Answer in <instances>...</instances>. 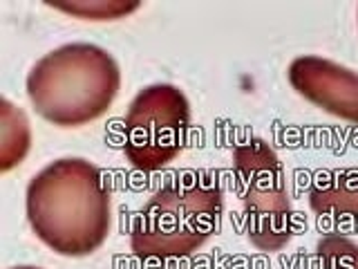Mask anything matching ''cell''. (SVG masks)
Wrapping results in <instances>:
<instances>
[{
  "label": "cell",
  "mask_w": 358,
  "mask_h": 269,
  "mask_svg": "<svg viewBox=\"0 0 358 269\" xmlns=\"http://www.w3.org/2000/svg\"><path fill=\"white\" fill-rule=\"evenodd\" d=\"M25 213L34 235L54 254H94L112 231V191L85 157H61L29 179Z\"/></svg>",
  "instance_id": "cell-1"
},
{
  "label": "cell",
  "mask_w": 358,
  "mask_h": 269,
  "mask_svg": "<svg viewBox=\"0 0 358 269\" xmlns=\"http://www.w3.org/2000/svg\"><path fill=\"white\" fill-rule=\"evenodd\" d=\"M27 99L45 121L78 128L103 117L121 90L117 59L94 43H67L31 65Z\"/></svg>",
  "instance_id": "cell-2"
},
{
  "label": "cell",
  "mask_w": 358,
  "mask_h": 269,
  "mask_svg": "<svg viewBox=\"0 0 358 269\" xmlns=\"http://www.w3.org/2000/svg\"><path fill=\"white\" fill-rule=\"evenodd\" d=\"M224 198L208 173H182L155 191L137 211L130 247L141 261H175L193 256L220 231Z\"/></svg>",
  "instance_id": "cell-3"
},
{
  "label": "cell",
  "mask_w": 358,
  "mask_h": 269,
  "mask_svg": "<svg viewBox=\"0 0 358 269\" xmlns=\"http://www.w3.org/2000/svg\"><path fill=\"white\" fill-rule=\"evenodd\" d=\"M233 173L246 238L260 251H280L294 235V209L280 157L264 139L251 137L235 146Z\"/></svg>",
  "instance_id": "cell-4"
},
{
  "label": "cell",
  "mask_w": 358,
  "mask_h": 269,
  "mask_svg": "<svg viewBox=\"0 0 358 269\" xmlns=\"http://www.w3.org/2000/svg\"><path fill=\"white\" fill-rule=\"evenodd\" d=\"M190 104L173 83L141 88L126 112L123 155L141 173L162 171L188 144Z\"/></svg>",
  "instance_id": "cell-5"
},
{
  "label": "cell",
  "mask_w": 358,
  "mask_h": 269,
  "mask_svg": "<svg viewBox=\"0 0 358 269\" xmlns=\"http://www.w3.org/2000/svg\"><path fill=\"white\" fill-rule=\"evenodd\" d=\"M289 85L329 115L358 126V72L316 54L296 56L287 67Z\"/></svg>",
  "instance_id": "cell-6"
},
{
  "label": "cell",
  "mask_w": 358,
  "mask_h": 269,
  "mask_svg": "<svg viewBox=\"0 0 358 269\" xmlns=\"http://www.w3.org/2000/svg\"><path fill=\"white\" fill-rule=\"evenodd\" d=\"M311 209L316 213L358 218V168L318 173L316 186L309 193Z\"/></svg>",
  "instance_id": "cell-7"
},
{
  "label": "cell",
  "mask_w": 358,
  "mask_h": 269,
  "mask_svg": "<svg viewBox=\"0 0 358 269\" xmlns=\"http://www.w3.org/2000/svg\"><path fill=\"white\" fill-rule=\"evenodd\" d=\"M31 149V126L27 115L7 97L0 99V171L9 173Z\"/></svg>",
  "instance_id": "cell-8"
},
{
  "label": "cell",
  "mask_w": 358,
  "mask_h": 269,
  "mask_svg": "<svg viewBox=\"0 0 358 269\" xmlns=\"http://www.w3.org/2000/svg\"><path fill=\"white\" fill-rule=\"evenodd\" d=\"M45 5L56 11H63L67 16L92 22L121 20L141 7L137 0H48Z\"/></svg>",
  "instance_id": "cell-9"
},
{
  "label": "cell",
  "mask_w": 358,
  "mask_h": 269,
  "mask_svg": "<svg viewBox=\"0 0 358 269\" xmlns=\"http://www.w3.org/2000/svg\"><path fill=\"white\" fill-rule=\"evenodd\" d=\"M318 269H358V244L345 235L329 233L316 244Z\"/></svg>",
  "instance_id": "cell-10"
},
{
  "label": "cell",
  "mask_w": 358,
  "mask_h": 269,
  "mask_svg": "<svg viewBox=\"0 0 358 269\" xmlns=\"http://www.w3.org/2000/svg\"><path fill=\"white\" fill-rule=\"evenodd\" d=\"M9 269H41V267H34V265H18V267H9Z\"/></svg>",
  "instance_id": "cell-11"
},
{
  "label": "cell",
  "mask_w": 358,
  "mask_h": 269,
  "mask_svg": "<svg viewBox=\"0 0 358 269\" xmlns=\"http://www.w3.org/2000/svg\"><path fill=\"white\" fill-rule=\"evenodd\" d=\"M356 16H358V11H356Z\"/></svg>",
  "instance_id": "cell-12"
}]
</instances>
